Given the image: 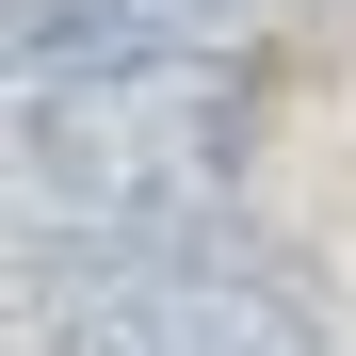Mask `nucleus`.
I'll use <instances>...</instances> for the list:
<instances>
[{"label": "nucleus", "mask_w": 356, "mask_h": 356, "mask_svg": "<svg viewBox=\"0 0 356 356\" xmlns=\"http://www.w3.org/2000/svg\"><path fill=\"white\" fill-rule=\"evenodd\" d=\"M17 356H324V308L227 211H97L17 243Z\"/></svg>", "instance_id": "obj_1"}, {"label": "nucleus", "mask_w": 356, "mask_h": 356, "mask_svg": "<svg viewBox=\"0 0 356 356\" xmlns=\"http://www.w3.org/2000/svg\"><path fill=\"white\" fill-rule=\"evenodd\" d=\"M259 146V65L243 49H113V65L17 81V195L49 227L97 211H227Z\"/></svg>", "instance_id": "obj_2"}, {"label": "nucleus", "mask_w": 356, "mask_h": 356, "mask_svg": "<svg viewBox=\"0 0 356 356\" xmlns=\"http://www.w3.org/2000/svg\"><path fill=\"white\" fill-rule=\"evenodd\" d=\"M243 33V0H17L0 49H17V81L49 65H113V49H227Z\"/></svg>", "instance_id": "obj_3"}]
</instances>
